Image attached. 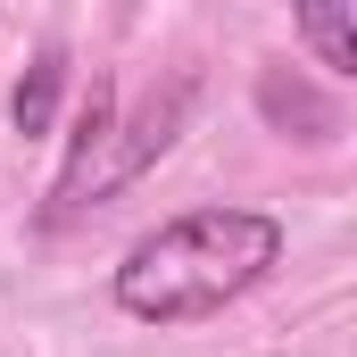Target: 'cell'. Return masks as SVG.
I'll return each instance as SVG.
<instances>
[{"instance_id":"277c9868","label":"cell","mask_w":357,"mask_h":357,"mask_svg":"<svg viewBox=\"0 0 357 357\" xmlns=\"http://www.w3.org/2000/svg\"><path fill=\"white\" fill-rule=\"evenodd\" d=\"M291 17H299L316 67H324L333 84H349L357 75V0H291Z\"/></svg>"},{"instance_id":"7a4b0ae2","label":"cell","mask_w":357,"mask_h":357,"mask_svg":"<svg viewBox=\"0 0 357 357\" xmlns=\"http://www.w3.org/2000/svg\"><path fill=\"white\" fill-rule=\"evenodd\" d=\"M191 100H199V84H191V75H175V84H167L150 108H142V125L125 133V150L100 167V191H116V183H133V175H142L150 158H167V150H175V133H183V116H191Z\"/></svg>"},{"instance_id":"6da1fadb","label":"cell","mask_w":357,"mask_h":357,"mask_svg":"<svg viewBox=\"0 0 357 357\" xmlns=\"http://www.w3.org/2000/svg\"><path fill=\"white\" fill-rule=\"evenodd\" d=\"M282 266V225L266 208H191L142 233L116 266V307L133 324H199Z\"/></svg>"},{"instance_id":"5b68a950","label":"cell","mask_w":357,"mask_h":357,"mask_svg":"<svg viewBox=\"0 0 357 357\" xmlns=\"http://www.w3.org/2000/svg\"><path fill=\"white\" fill-rule=\"evenodd\" d=\"M59 100H67V50H42V59L17 75V91H8V125H17L25 142H42V133L59 125Z\"/></svg>"},{"instance_id":"3957f363","label":"cell","mask_w":357,"mask_h":357,"mask_svg":"<svg viewBox=\"0 0 357 357\" xmlns=\"http://www.w3.org/2000/svg\"><path fill=\"white\" fill-rule=\"evenodd\" d=\"M258 108H266V125H299V142H333L341 133V100H324V91H307L299 75H282V67H266L258 75Z\"/></svg>"}]
</instances>
